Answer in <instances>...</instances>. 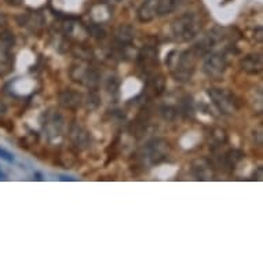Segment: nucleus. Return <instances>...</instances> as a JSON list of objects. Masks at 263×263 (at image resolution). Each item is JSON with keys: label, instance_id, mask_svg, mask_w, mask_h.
I'll list each match as a JSON object with an SVG mask.
<instances>
[{"label": "nucleus", "instance_id": "nucleus-1", "mask_svg": "<svg viewBox=\"0 0 263 263\" xmlns=\"http://www.w3.org/2000/svg\"><path fill=\"white\" fill-rule=\"evenodd\" d=\"M199 54L193 48L185 51H171L165 60L173 78L179 83H187L193 78Z\"/></svg>", "mask_w": 263, "mask_h": 263}, {"label": "nucleus", "instance_id": "nucleus-2", "mask_svg": "<svg viewBox=\"0 0 263 263\" xmlns=\"http://www.w3.org/2000/svg\"><path fill=\"white\" fill-rule=\"evenodd\" d=\"M170 155V143L167 139L155 138L143 145L134 155L135 167L147 170L163 163Z\"/></svg>", "mask_w": 263, "mask_h": 263}, {"label": "nucleus", "instance_id": "nucleus-3", "mask_svg": "<svg viewBox=\"0 0 263 263\" xmlns=\"http://www.w3.org/2000/svg\"><path fill=\"white\" fill-rule=\"evenodd\" d=\"M201 18L196 13H185L175 18L170 26L171 39L177 43H187L196 39L201 30Z\"/></svg>", "mask_w": 263, "mask_h": 263}, {"label": "nucleus", "instance_id": "nucleus-4", "mask_svg": "<svg viewBox=\"0 0 263 263\" xmlns=\"http://www.w3.org/2000/svg\"><path fill=\"white\" fill-rule=\"evenodd\" d=\"M69 76L73 82L79 83L80 86L86 87L88 90L95 91L100 86L101 74L100 70L90 64V61L79 60L70 66Z\"/></svg>", "mask_w": 263, "mask_h": 263}, {"label": "nucleus", "instance_id": "nucleus-5", "mask_svg": "<svg viewBox=\"0 0 263 263\" xmlns=\"http://www.w3.org/2000/svg\"><path fill=\"white\" fill-rule=\"evenodd\" d=\"M179 5V0H146L139 7L138 20L141 22H151L156 18L174 13Z\"/></svg>", "mask_w": 263, "mask_h": 263}, {"label": "nucleus", "instance_id": "nucleus-6", "mask_svg": "<svg viewBox=\"0 0 263 263\" xmlns=\"http://www.w3.org/2000/svg\"><path fill=\"white\" fill-rule=\"evenodd\" d=\"M207 94L210 97V100L212 101V104L215 105V108L222 115H226V116L236 115L241 109L240 98L228 88L212 87V88H208Z\"/></svg>", "mask_w": 263, "mask_h": 263}, {"label": "nucleus", "instance_id": "nucleus-7", "mask_svg": "<svg viewBox=\"0 0 263 263\" xmlns=\"http://www.w3.org/2000/svg\"><path fill=\"white\" fill-rule=\"evenodd\" d=\"M229 54L226 50H214L204 55L203 70L212 80H222L229 66Z\"/></svg>", "mask_w": 263, "mask_h": 263}, {"label": "nucleus", "instance_id": "nucleus-8", "mask_svg": "<svg viewBox=\"0 0 263 263\" xmlns=\"http://www.w3.org/2000/svg\"><path fill=\"white\" fill-rule=\"evenodd\" d=\"M137 68L145 78L156 73L159 68V50L155 46H143L137 54Z\"/></svg>", "mask_w": 263, "mask_h": 263}, {"label": "nucleus", "instance_id": "nucleus-9", "mask_svg": "<svg viewBox=\"0 0 263 263\" xmlns=\"http://www.w3.org/2000/svg\"><path fill=\"white\" fill-rule=\"evenodd\" d=\"M42 127H43V131L46 133V137L48 138V141L55 142L57 139H60L62 134H64V116L51 109V110H48V112L43 115Z\"/></svg>", "mask_w": 263, "mask_h": 263}, {"label": "nucleus", "instance_id": "nucleus-10", "mask_svg": "<svg viewBox=\"0 0 263 263\" xmlns=\"http://www.w3.org/2000/svg\"><path fill=\"white\" fill-rule=\"evenodd\" d=\"M165 91V79L161 73H153L147 76L142 94L139 95L138 100H143L142 105L149 102L153 98H157Z\"/></svg>", "mask_w": 263, "mask_h": 263}, {"label": "nucleus", "instance_id": "nucleus-11", "mask_svg": "<svg viewBox=\"0 0 263 263\" xmlns=\"http://www.w3.org/2000/svg\"><path fill=\"white\" fill-rule=\"evenodd\" d=\"M68 137H69V141L70 143H72V146H73L74 149H78V151L82 152L90 147V131H88L84 125L80 124L79 121H73V123L69 125Z\"/></svg>", "mask_w": 263, "mask_h": 263}, {"label": "nucleus", "instance_id": "nucleus-12", "mask_svg": "<svg viewBox=\"0 0 263 263\" xmlns=\"http://www.w3.org/2000/svg\"><path fill=\"white\" fill-rule=\"evenodd\" d=\"M190 170H192V174L197 181H210L215 177L214 163L207 157H199V159L193 160Z\"/></svg>", "mask_w": 263, "mask_h": 263}, {"label": "nucleus", "instance_id": "nucleus-13", "mask_svg": "<svg viewBox=\"0 0 263 263\" xmlns=\"http://www.w3.org/2000/svg\"><path fill=\"white\" fill-rule=\"evenodd\" d=\"M18 24L26 28L30 33L37 35L43 30L44 25H46V18L40 11H28L18 18Z\"/></svg>", "mask_w": 263, "mask_h": 263}, {"label": "nucleus", "instance_id": "nucleus-14", "mask_svg": "<svg viewBox=\"0 0 263 263\" xmlns=\"http://www.w3.org/2000/svg\"><path fill=\"white\" fill-rule=\"evenodd\" d=\"M151 117V109L145 108V105H143V108L141 109V112L137 115L135 120L131 123V125H129V133L134 135L135 138H142L143 135L147 133V129H149Z\"/></svg>", "mask_w": 263, "mask_h": 263}, {"label": "nucleus", "instance_id": "nucleus-15", "mask_svg": "<svg viewBox=\"0 0 263 263\" xmlns=\"http://www.w3.org/2000/svg\"><path fill=\"white\" fill-rule=\"evenodd\" d=\"M58 102L64 109L76 110L84 104V95L74 90H64L58 95Z\"/></svg>", "mask_w": 263, "mask_h": 263}, {"label": "nucleus", "instance_id": "nucleus-16", "mask_svg": "<svg viewBox=\"0 0 263 263\" xmlns=\"http://www.w3.org/2000/svg\"><path fill=\"white\" fill-rule=\"evenodd\" d=\"M240 68L248 74H259L263 69V58L260 52L248 54L240 61Z\"/></svg>", "mask_w": 263, "mask_h": 263}, {"label": "nucleus", "instance_id": "nucleus-17", "mask_svg": "<svg viewBox=\"0 0 263 263\" xmlns=\"http://www.w3.org/2000/svg\"><path fill=\"white\" fill-rule=\"evenodd\" d=\"M244 159V152L240 149H230L223 155V165L224 168L232 171L237 167V164Z\"/></svg>", "mask_w": 263, "mask_h": 263}, {"label": "nucleus", "instance_id": "nucleus-18", "mask_svg": "<svg viewBox=\"0 0 263 263\" xmlns=\"http://www.w3.org/2000/svg\"><path fill=\"white\" fill-rule=\"evenodd\" d=\"M84 28L88 32V35L95 39H105V36H106V30L102 28V24H98V22H91L90 25H86Z\"/></svg>", "mask_w": 263, "mask_h": 263}, {"label": "nucleus", "instance_id": "nucleus-19", "mask_svg": "<svg viewBox=\"0 0 263 263\" xmlns=\"http://www.w3.org/2000/svg\"><path fill=\"white\" fill-rule=\"evenodd\" d=\"M160 115H161L164 120L173 121L179 116V109L177 106H173V105H163L160 108Z\"/></svg>", "mask_w": 263, "mask_h": 263}, {"label": "nucleus", "instance_id": "nucleus-20", "mask_svg": "<svg viewBox=\"0 0 263 263\" xmlns=\"http://www.w3.org/2000/svg\"><path fill=\"white\" fill-rule=\"evenodd\" d=\"M212 147H220L228 141V135L222 128H214L211 131Z\"/></svg>", "mask_w": 263, "mask_h": 263}, {"label": "nucleus", "instance_id": "nucleus-21", "mask_svg": "<svg viewBox=\"0 0 263 263\" xmlns=\"http://www.w3.org/2000/svg\"><path fill=\"white\" fill-rule=\"evenodd\" d=\"M100 97H98V94L95 92V91L91 90V92L88 95H87V98L84 100V102H86V106L87 109H90V110H94V109H97L98 106H100Z\"/></svg>", "mask_w": 263, "mask_h": 263}, {"label": "nucleus", "instance_id": "nucleus-22", "mask_svg": "<svg viewBox=\"0 0 263 263\" xmlns=\"http://www.w3.org/2000/svg\"><path fill=\"white\" fill-rule=\"evenodd\" d=\"M106 90L109 94L116 95L117 90H119V80L116 78H109L108 83H106Z\"/></svg>", "mask_w": 263, "mask_h": 263}, {"label": "nucleus", "instance_id": "nucleus-23", "mask_svg": "<svg viewBox=\"0 0 263 263\" xmlns=\"http://www.w3.org/2000/svg\"><path fill=\"white\" fill-rule=\"evenodd\" d=\"M0 159L6 160L7 163H13L14 161L13 155H11V153H9L7 151H5V149H2V147H0Z\"/></svg>", "mask_w": 263, "mask_h": 263}, {"label": "nucleus", "instance_id": "nucleus-24", "mask_svg": "<svg viewBox=\"0 0 263 263\" xmlns=\"http://www.w3.org/2000/svg\"><path fill=\"white\" fill-rule=\"evenodd\" d=\"M5 2L11 7H20L24 3V0H5Z\"/></svg>", "mask_w": 263, "mask_h": 263}, {"label": "nucleus", "instance_id": "nucleus-25", "mask_svg": "<svg viewBox=\"0 0 263 263\" xmlns=\"http://www.w3.org/2000/svg\"><path fill=\"white\" fill-rule=\"evenodd\" d=\"M6 113H7V106L0 101V119L3 116H6Z\"/></svg>", "mask_w": 263, "mask_h": 263}, {"label": "nucleus", "instance_id": "nucleus-26", "mask_svg": "<svg viewBox=\"0 0 263 263\" xmlns=\"http://www.w3.org/2000/svg\"><path fill=\"white\" fill-rule=\"evenodd\" d=\"M262 167H259L258 168V174H254V177H256V181H262Z\"/></svg>", "mask_w": 263, "mask_h": 263}, {"label": "nucleus", "instance_id": "nucleus-27", "mask_svg": "<svg viewBox=\"0 0 263 263\" xmlns=\"http://www.w3.org/2000/svg\"><path fill=\"white\" fill-rule=\"evenodd\" d=\"M5 22H6V17H5V15H3V14H0V26L3 25Z\"/></svg>", "mask_w": 263, "mask_h": 263}, {"label": "nucleus", "instance_id": "nucleus-28", "mask_svg": "<svg viewBox=\"0 0 263 263\" xmlns=\"http://www.w3.org/2000/svg\"><path fill=\"white\" fill-rule=\"evenodd\" d=\"M228 2H229V0H228Z\"/></svg>", "mask_w": 263, "mask_h": 263}]
</instances>
